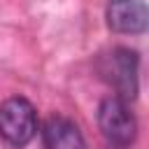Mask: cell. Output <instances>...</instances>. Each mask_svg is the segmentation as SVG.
Wrapping results in <instances>:
<instances>
[{
  "label": "cell",
  "mask_w": 149,
  "mask_h": 149,
  "mask_svg": "<svg viewBox=\"0 0 149 149\" xmlns=\"http://www.w3.org/2000/svg\"><path fill=\"white\" fill-rule=\"evenodd\" d=\"M107 26L119 35H140L149 33V5L142 0H109Z\"/></svg>",
  "instance_id": "4"
},
{
  "label": "cell",
  "mask_w": 149,
  "mask_h": 149,
  "mask_svg": "<svg viewBox=\"0 0 149 149\" xmlns=\"http://www.w3.org/2000/svg\"><path fill=\"white\" fill-rule=\"evenodd\" d=\"M98 126L102 137L112 144V147H130L137 137V121L133 116V112L128 109L126 100L109 95L105 100H100L98 105Z\"/></svg>",
  "instance_id": "3"
},
{
  "label": "cell",
  "mask_w": 149,
  "mask_h": 149,
  "mask_svg": "<svg viewBox=\"0 0 149 149\" xmlns=\"http://www.w3.org/2000/svg\"><path fill=\"white\" fill-rule=\"evenodd\" d=\"M37 133V112L30 100L14 95L0 105V137L12 147H26Z\"/></svg>",
  "instance_id": "2"
},
{
  "label": "cell",
  "mask_w": 149,
  "mask_h": 149,
  "mask_svg": "<svg viewBox=\"0 0 149 149\" xmlns=\"http://www.w3.org/2000/svg\"><path fill=\"white\" fill-rule=\"evenodd\" d=\"M42 142H44V149H84V137L77 123L61 114H54L44 121Z\"/></svg>",
  "instance_id": "5"
},
{
  "label": "cell",
  "mask_w": 149,
  "mask_h": 149,
  "mask_svg": "<svg viewBox=\"0 0 149 149\" xmlns=\"http://www.w3.org/2000/svg\"><path fill=\"white\" fill-rule=\"evenodd\" d=\"M137 51L128 47H114L98 61L100 77L116 91V98L121 100H135L137 95Z\"/></svg>",
  "instance_id": "1"
}]
</instances>
